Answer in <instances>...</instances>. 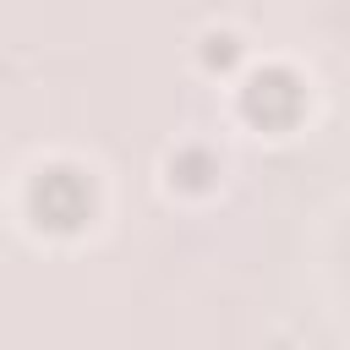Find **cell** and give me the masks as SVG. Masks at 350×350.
<instances>
[{"mask_svg": "<svg viewBox=\"0 0 350 350\" xmlns=\"http://www.w3.org/2000/svg\"><path fill=\"white\" fill-rule=\"evenodd\" d=\"M88 208H93V191H88V180L77 170H44L33 180V213H38V224L77 230L88 219Z\"/></svg>", "mask_w": 350, "mask_h": 350, "instance_id": "2", "label": "cell"}, {"mask_svg": "<svg viewBox=\"0 0 350 350\" xmlns=\"http://www.w3.org/2000/svg\"><path fill=\"white\" fill-rule=\"evenodd\" d=\"M235 60H241V38H235L230 27L202 33V66H208V71H230Z\"/></svg>", "mask_w": 350, "mask_h": 350, "instance_id": "4", "label": "cell"}, {"mask_svg": "<svg viewBox=\"0 0 350 350\" xmlns=\"http://www.w3.org/2000/svg\"><path fill=\"white\" fill-rule=\"evenodd\" d=\"M213 175H219V159L208 148H180L170 159V186H180V191H208Z\"/></svg>", "mask_w": 350, "mask_h": 350, "instance_id": "3", "label": "cell"}, {"mask_svg": "<svg viewBox=\"0 0 350 350\" xmlns=\"http://www.w3.org/2000/svg\"><path fill=\"white\" fill-rule=\"evenodd\" d=\"M301 109H306V88H301V77H295L290 66H262V71H252L246 88H241V115H246L252 126H262V131L295 126Z\"/></svg>", "mask_w": 350, "mask_h": 350, "instance_id": "1", "label": "cell"}]
</instances>
